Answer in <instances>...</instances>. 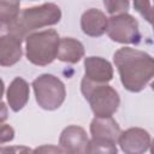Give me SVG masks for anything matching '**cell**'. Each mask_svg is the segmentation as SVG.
Returning a JSON list of instances; mask_svg holds the SVG:
<instances>
[{"instance_id": "1", "label": "cell", "mask_w": 154, "mask_h": 154, "mask_svg": "<svg viewBox=\"0 0 154 154\" xmlns=\"http://www.w3.org/2000/svg\"><path fill=\"white\" fill-rule=\"evenodd\" d=\"M123 87L131 93L142 91L154 76V60L150 54L131 47H122L113 54Z\"/></svg>"}, {"instance_id": "2", "label": "cell", "mask_w": 154, "mask_h": 154, "mask_svg": "<svg viewBox=\"0 0 154 154\" xmlns=\"http://www.w3.org/2000/svg\"><path fill=\"white\" fill-rule=\"evenodd\" d=\"M61 19V10L53 2H46L40 6L26 7L19 12L16 19L10 22L16 31L25 38L30 32L37 29L58 24Z\"/></svg>"}, {"instance_id": "3", "label": "cell", "mask_w": 154, "mask_h": 154, "mask_svg": "<svg viewBox=\"0 0 154 154\" xmlns=\"http://www.w3.org/2000/svg\"><path fill=\"white\" fill-rule=\"evenodd\" d=\"M26 59L36 66H46L57 59L59 34L54 29L30 32L25 38Z\"/></svg>"}, {"instance_id": "4", "label": "cell", "mask_w": 154, "mask_h": 154, "mask_svg": "<svg viewBox=\"0 0 154 154\" xmlns=\"http://www.w3.org/2000/svg\"><path fill=\"white\" fill-rule=\"evenodd\" d=\"M81 91L95 117H112L119 108V94L107 83H96L83 77Z\"/></svg>"}, {"instance_id": "5", "label": "cell", "mask_w": 154, "mask_h": 154, "mask_svg": "<svg viewBox=\"0 0 154 154\" xmlns=\"http://www.w3.org/2000/svg\"><path fill=\"white\" fill-rule=\"evenodd\" d=\"M32 89L38 106L46 111L58 109L65 101L66 88L60 78L51 73H42L32 81Z\"/></svg>"}, {"instance_id": "6", "label": "cell", "mask_w": 154, "mask_h": 154, "mask_svg": "<svg viewBox=\"0 0 154 154\" xmlns=\"http://www.w3.org/2000/svg\"><path fill=\"white\" fill-rule=\"evenodd\" d=\"M106 32L112 41L123 45H138L141 41L138 22L128 12L112 14L107 22Z\"/></svg>"}, {"instance_id": "7", "label": "cell", "mask_w": 154, "mask_h": 154, "mask_svg": "<svg viewBox=\"0 0 154 154\" xmlns=\"http://www.w3.org/2000/svg\"><path fill=\"white\" fill-rule=\"evenodd\" d=\"M24 38L16 31L11 23L0 22V66L16 65L22 55V42Z\"/></svg>"}, {"instance_id": "8", "label": "cell", "mask_w": 154, "mask_h": 154, "mask_svg": "<svg viewBox=\"0 0 154 154\" xmlns=\"http://www.w3.org/2000/svg\"><path fill=\"white\" fill-rule=\"evenodd\" d=\"M150 135L142 128H130L122 131L117 143L126 154H142L150 147Z\"/></svg>"}, {"instance_id": "9", "label": "cell", "mask_w": 154, "mask_h": 154, "mask_svg": "<svg viewBox=\"0 0 154 154\" xmlns=\"http://www.w3.org/2000/svg\"><path fill=\"white\" fill-rule=\"evenodd\" d=\"M89 138L83 128L78 125H69L66 126L59 137V147L64 150V153L79 154L87 153Z\"/></svg>"}, {"instance_id": "10", "label": "cell", "mask_w": 154, "mask_h": 154, "mask_svg": "<svg viewBox=\"0 0 154 154\" xmlns=\"http://www.w3.org/2000/svg\"><path fill=\"white\" fill-rule=\"evenodd\" d=\"M84 78L96 83H108L113 78L112 64L101 57L84 58Z\"/></svg>"}, {"instance_id": "11", "label": "cell", "mask_w": 154, "mask_h": 154, "mask_svg": "<svg viewBox=\"0 0 154 154\" xmlns=\"http://www.w3.org/2000/svg\"><path fill=\"white\" fill-rule=\"evenodd\" d=\"M122 130L112 117H95L90 123L91 138L117 143Z\"/></svg>"}, {"instance_id": "12", "label": "cell", "mask_w": 154, "mask_h": 154, "mask_svg": "<svg viewBox=\"0 0 154 154\" xmlns=\"http://www.w3.org/2000/svg\"><path fill=\"white\" fill-rule=\"evenodd\" d=\"M108 18L97 8H89L81 17V29L90 37H100L106 32Z\"/></svg>"}, {"instance_id": "13", "label": "cell", "mask_w": 154, "mask_h": 154, "mask_svg": "<svg viewBox=\"0 0 154 154\" xmlns=\"http://www.w3.org/2000/svg\"><path fill=\"white\" fill-rule=\"evenodd\" d=\"M29 95H30L29 83L22 77H16L10 83L6 91L7 103L10 108L13 112H19L20 109H23L29 101Z\"/></svg>"}, {"instance_id": "14", "label": "cell", "mask_w": 154, "mask_h": 154, "mask_svg": "<svg viewBox=\"0 0 154 154\" xmlns=\"http://www.w3.org/2000/svg\"><path fill=\"white\" fill-rule=\"evenodd\" d=\"M84 46L73 37H63L59 41L57 59L67 64H76L84 57Z\"/></svg>"}, {"instance_id": "15", "label": "cell", "mask_w": 154, "mask_h": 154, "mask_svg": "<svg viewBox=\"0 0 154 154\" xmlns=\"http://www.w3.org/2000/svg\"><path fill=\"white\" fill-rule=\"evenodd\" d=\"M20 12L19 0H0V22L10 23Z\"/></svg>"}, {"instance_id": "16", "label": "cell", "mask_w": 154, "mask_h": 154, "mask_svg": "<svg viewBox=\"0 0 154 154\" xmlns=\"http://www.w3.org/2000/svg\"><path fill=\"white\" fill-rule=\"evenodd\" d=\"M116 144L117 143H114V142L91 138V140H89L87 153H108V154H116L118 152Z\"/></svg>"}, {"instance_id": "17", "label": "cell", "mask_w": 154, "mask_h": 154, "mask_svg": "<svg viewBox=\"0 0 154 154\" xmlns=\"http://www.w3.org/2000/svg\"><path fill=\"white\" fill-rule=\"evenodd\" d=\"M103 6L111 16L124 13L130 8V0H103Z\"/></svg>"}, {"instance_id": "18", "label": "cell", "mask_w": 154, "mask_h": 154, "mask_svg": "<svg viewBox=\"0 0 154 154\" xmlns=\"http://www.w3.org/2000/svg\"><path fill=\"white\" fill-rule=\"evenodd\" d=\"M134 8L149 23H153V5L152 0H134Z\"/></svg>"}, {"instance_id": "19", "label": "cell", "mask_w": 154, "mask_h": 154, "mask_svg": "<svg viewBox=\"0 0 154 154\" xmlns=\"http://www.w3.org/2000/svg\"><path fill=\"white\" fill-rule=\"evenodd\" d=\"M14 138V129L8 124H0V144L11 142Z\"/></svg>"}, {"instance_id": "20", "label": "cell", "mask_w": 154, "mask_h": 154, "mask_svg": "<svg viewBox=\"0 0 154 154\" xmlns=\"http://www.w3.org/2000/svg\"><path fill=\"white\" fill-rule=\"evenodd\" d=\"M8 118V109H7V106L5 102H2L0 100V124L5 123Z\"/></svg>"}, {"instance_id": "21", "label": "cell", "mask_w": 154, "mask_h": 154, "mask_svg": "<svg viewBox=\"0 0 154 154\" xmlns=\"http://www.w3.org/2000/svg\"><path fill=\"white\" fill-rule=\"evenodd\" d=\"M4 91H5V84H4V81L0 78V100L4 95Z\"/></svg>"}, {"instance_id": "22", "label": "cell", "mask_w": 154, "mask_h": 154, "mask_svg": "<svg viewBox=\"0 0 154 154\" xmlns=\"http://www.w3.org/2000/svg\"><path fill=\"white\" fill-rule=\"evenodd\" d=\"M19 1H20V0H19Z\"/></svg>"}]
</instances>
